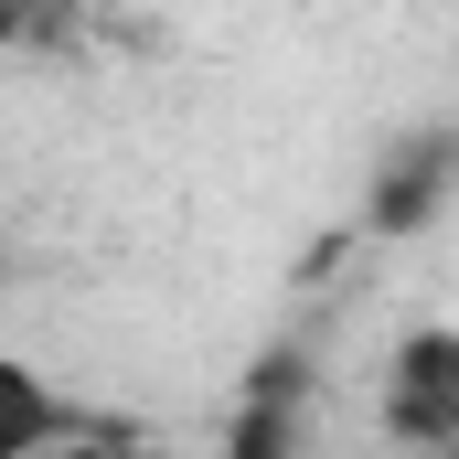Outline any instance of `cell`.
Here are the masks:
<instances>
[{"label": "cell", "instance_id": "6da1fadb", "mask_svg": "<svg viewBox=\"0 0 459 459\" xmlns=\"http://www.w3.org/2000/svg\"><path fill=\"white\" fill-rule=\"evenodd\" d=\"M459 352H449V332H417V342L395 352V385H385V417L417 438V449H449L459 438V374H449Z\"/></svg>", "mask_w": 459, "mask_h": 459}, {"label": "cell", "instance_id": "7a4b0ae2", "mask_svg": "<svg viewBox=\"0 0 459 459\" xmlns=\"http://www.w3.org/2000/svg\"><path fill=\"white\" fill-rule=\"evenodd\" d=\"M54 438H75L65 406H54V385L32 363H0V459H32V449H54Z\"/></svg>", "mask_w": 459, "mask_h": 459}, {"label": "cell", "instance_id": "3957f363", "mask_svg": "<svg viewBox=\"0 0 459 459\" xmlns=\"http://www.w3.org/2000/svg\"><path fill=\"white\" fill-rule=\"evenodd\" d=\"M225 459H299L289 406H246V417H235V438H225Z\"/></svg>", "mask_w": 459, "mask_h": 459}, {"label": "cell", "instance_id": "277c9868", "mask_svg": "<svg viewBox=\"0 0 459 459\" xmlns=\"http://www.w3.org/2000/svg\"><path fill=\"white\" fill-rule=\"evenodd\" d=\"M32 459H97V438H54V449H32Z\"/></svg>", "mask_w": 459, "mask_h": 459}]
</instances>
